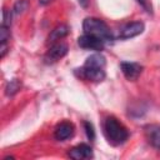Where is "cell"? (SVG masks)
Listing matches in <instances>:
<instances>
[{"mask_svg": "<svg viewBox=\"0 0 160 160\" xmlns=\"http://www.w3.org/2000/svg\"><path fill=\"white\" fill-rule=\"evenodd\" d=\"M75 74L84 80L88 81H92V82H100L105 79L106 74H105V68L102 66H96V65H91V64H84L80 69L75 70Z\"/></svg>", "mask_w": 160, "mask_h": 160, "instance_id": "cell-3", "label": "cell"}, {"mask_svg": "<svg viewBox=\"0 0 160 160\" xmlns=\"http://www.w3.org/2000/svg\"><path fill=\"white\" fill-rule=\"evenodd\" d=\"M120 69L124 74V76L129 80V81H135L141 71H142V66L138 62H130V61H122L120 64Z\"/></svg>", "mask_w": 160, "mask_h": 160, "instance_id": "cell-6", "label": "cell"}, {"mask_svg": "<svg viewBox=\"0 0 160 160\" xmlns=\"http://www.w3.org/2000/svg\"><path fill=\"white\" fill-rule=\"evenodd\" d=\"M10 28H6V26H2L0 28V44H8V40L10 39V31H9Z\"/></svg>", "mask_w": 160, "mask_h": 160, "instance_id": "cell-15", "label": "cell"}, {"mask_svg": "<svg viewBox=\"0 0 160 160\" xmlns=\"http://www.w3.org/2000/svg\"><path fill=\"white\" fill-rule=\"evenodd\" d=\"M104 134L109 144L119 146L124 144L129 138L128 129L114 116H108L104 121Z\"/></svg>", "mask_w": 160, "mask_h": 160, "instance_id": "cell-1", "label": "cell"}, {"mask_svg": "<svg viewBox=\"0 0 160 160\" xmlns=\"http://www.w3.org/2000/svg\"><path fill=\"white\" fill-rule=\"evenodd\" d=\"M78 44L80 48L86 49V50H95V51H101L105 46V41L94 36V35H89V34H84L81 36H79L78 39Z\"/></svg>", "mask_w": 160, "mask_h": 160, "instance_id": "cell-4", "label": "cell"}, {"mask_svg": "<svg viewBox=\"0 0 160 160\" xmlns=\"http://www.w3.org/2000/svg\"><path fill=\"white\" fill-rule=\"evenodd\" d=\"M79 2H80V5H81V6L86 8V6H88V4H89V0H79Z\"/></svg>", "mask_w": 160, "mask_h": 160, "instance_id": "cell-18", "label": "cell"}, {"mask_svg": "<svg viewBox=\"0 0 160 160\" xmlns=\"http://www.w3.org/2000/svg\"><path fill=\"white\" fill-rule=\"evenodd\" d=\"M69 156L74 160H82V159H91L94 156L92 149L88 144H79L69 150Z\"/></svg>", "mask_w": 160, "mask_h": 160, "instance_id": "cell-7", "label": "cell"}, {"mask_svg": "<svg viewBox=\"0 0 160 160\" xmlns=\"http://www.w3.org/2000/svg\"><path fill=\"white\" fill-rule=\"evenodd\" d=\"M74 135V125L69 121H62L54 129V138L59 141H64Z\"/></svg>", "mask_w": 160, "mask_h": 160, "instance_id": "cell-8", "label": "cell"}, {"mask_svg": "<svg viewBox=\"0 0 160 160\" xmlns=\"http://www.w3.org/2000/svg\"><path fill=\"white\" fill-rule=\"evenodd\" d=\"M28 5H29L28 0H18V1L15 2V5H14L12 12H14L15 15H19V14L24 12V11L28 9Z\"/></svg>", "mask_w": 160, "mask_h": 160, "instance_id": "cell-13", "label": "cell"}, {"mask_svg": "<svg viewBox=\"0 0 160 160\" xmlns=\"http://www.w3.org/2000/svg\"><path fill=\"white\" fill-rule=\"evenodd\" d=\"M145 135H146L148 141L152 146L160 149V126H158V125H148L145 128Z\"/></svg>", "mask_w": 160, "mask_h": 160, "instance_id": "cell-10", "label": "cell"}, {"mask_svg": "<svg viewBox=\"0 0 160 160\" xmlns=\"http://www.w3.org/2000/svg\"><path fill=\"white\" fill-rule=\"evenodd\" d=\"M20 88H21L20 80L12 79V80H10V81L6 84V86H5V94H6L8 96H12V95H15V94L20 90Z\"/></svg>", "mask_w": 160, "mask_h": 160, "instance_id": "cell-12", "label": "cell"}, {"mask_svg": "<svg viewBox=\"0 0 160 160\" xmlns=\"http://www.w3.org/2000/svg\"><path fill=\"white\" fill-rule=\"evenodd\" d=\"M69 31H70V30H69V26H68V25L60 24V25H58L56 28H54V29L51 30V32H50V35H49V38H48V41H49L50 44H55L56 41L64 39V38L69 34Z\"/></svg>", "mask_w": 160, "mask_h": 160, "instance_id": "cell-11", "label": "cell"}, {"mask_svg": "<svg viewBox=\"0 0 160 160\" xmlns=\"http://www.w3.org/2000/svg\"><path fill=\"white\" fill-rule=\"evenodd\" d=\"M144 24L141 21H134V22H130L126 26H124L119 34V36L121 39H131L134 36H138L140 35L142 31H144Z\"/></svg>", "mask_w": 160, "mask_h": 160, "instance_id": "cell-9", "label": "cell"}, {"mask_svg": "<svg viewBox=\"0 0 160 160\" xmlns=\"http://www.w3.org/2000/svg\"><path fill=\"white\" fill-rule=\"evenodd\" d=\"M142 8H144V10L146 11V12H149V14H152V6H151V2H150V0H136Z\"/></svg>", "mask_w": 160, "mask_h": 160, "instance_id": "cell-17", "label": "cell"}, {"mask_svg": "<svg viewBox=\"0 0 160 160\" xmlns=\"http://www.w3.org/2000/svg\"><path fill=\"white\" fill-rule=\"evenodd\" d=\"M82 30H84V34L94 35V36L104 40L105 42L111 40L110 29L102 20H100L98 18H86L82 22Z\"/></svg>", "mask_w": 160, "mask_h": 160, "instance_id": "cell-2", "label": "cell"}, {"mask_svg": "<svg viewBox=\"0 0 160 160\" xmlns=\"http://www.w3.org/2000/svg\"><path fill=\"white\" fill-rule=\"evenodd\" d=\"M50 1H51V0H40V2H41V4H44V5H45V4H48V2H50Z\"/></svg>", "mask_w": 160, "mask_h": 160, "instance_id": "cell-19", "label": "cell"}, {"mask_svg": "<svg viewBox=\"0 0 160 160\" xmlns=\"http://www.w3.org/2000/svg\"><path fill=\"white\" fill-rule=\"evenodd\" d=\"M1 25L2 26H6V28H10V25H11V11L8 10V9H4L2 10V21H1Z\"/></svg>", "mask_w": 160, "mask_h": 160, "instance_id": "cell-16", "label": "cell"}, {"mask_svg": "<svg viewBox=\"0 0 160 160\" xmlns=\"http://www.w3.org/2000/svg\"><path fill=\"white\" fill-rule=\"evenodd\" d=\"M68 54V45L64 42H55L45 54L46 62H56Z\"/></svg>", "mask_w": 160, "mask_h": 160, "instance_id": "cell-5", "label": "cell"}, {"mask_svg": "<svg viewBox=\"0 0 160 160\" xmlns=\"http://www.w3.org/2000/svg\"><path fill=\"white\" fill-rule=\"evenodd\" d=\"M82 124H84V129H85V134H86L88 139H89L90 141H92V140L95 139V130H94L92 124H91L90 121H84Z\"/></svg>", "mask_w": 160, "mask_h": 160, "instance_id": "cell-14", "label": "cell"}]
</instances>
